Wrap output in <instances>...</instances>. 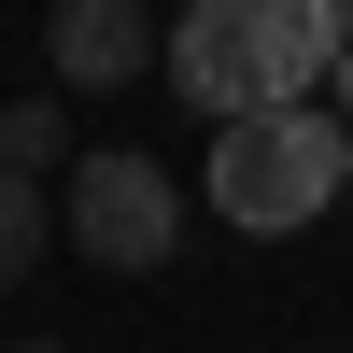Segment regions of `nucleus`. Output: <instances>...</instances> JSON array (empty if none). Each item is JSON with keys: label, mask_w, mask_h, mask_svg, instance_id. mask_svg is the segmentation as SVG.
I'll return each instance as SVG.
<instances>
[{"label": "nucleus", "mask_w": 353, "mask_h": 353, "mask_svg": "<svg viewBox=\"0 0 353 353\" xmlns=\"http://www.w3.org/2000/svg\"><path fill=\"white\" fill-rule=\"evenodd\" d=\"M339 184H353V128H339L325 99L254 113V128H212V212L241 226V241H297Z\"/></svg>", "instance_id": "2"}, {"label": "nucleus", "mask_w": 353, "mask_h": 353, "mask_svg": "<svg viewBox=\"0 0 353 353\" xmlns=\"http://www.w3.org/2000/svg\"><path fill=\"white\" fill-rule=\"evenodd\" d=\"M43 226H57V212H43V184H28V170H0V283L43 254Z\"/></svg>", "instance_id": "6"}, {"label": "nucleus", "mask_w": 353, "mask_h": 353, "mask_svg": "<svg viewBox=\"0 0 353 353\" xmlns=\"http://www.w3.org/2000/svg\"><path fill=\"white\" fill-rule=\"evenodd\" d=\"M14 353H57V339H14Z\"/></svg>", "instance_id": "8"}, {"label": "nucleus", "mask_w": 353, "mask_h": 353, "mask_svg": "<svg viewBox=\"0 0 353 353\" xmlns=\"http://www.w3.org/2000/svg\"><path fill=\"white\" fill-rule=\"evenodd\" d=\"M339 57H353V0H184V14H170V85H184L212 128L297 113Z\"/></svg>", "instance_id": "1"}, {"label": "nucleus", "mask_w": 353, "mask_h": 353, "mask_svg": "<svg viewBox=\"0 0 353 353\" xmlns=\"http://www.w3.org/2000/svg\"><path fill=\"white\" fill-rule=\"evenodd\" d=\"M325 99H339V128H353V57H339V71H325Z\"/></svg>", "instance_id": "7"}, {"label": "nucleus", "mask_w": 353, "mask_h": 353, "mask_svg": "<svg viewBox=\"0 0 353 353\" xmlns=\"http://www.w3.org/2000/svg\"><path fill=\"white\" fill-rule=\"evenodd\" d=\"M0 170H71V99H0Z\"/></svg>", "instance_id": "5"}, {"label": "nucleus", "mask_w": 353, "mask_h": 353, "mask_svg": "<svg viewBox=\"0 0 353 353\" xmlns=\"http://www.w3.org/2000/svg\"><path fill=\"white\" fill-rule=\"evenodd\" d=\"M71 254H99V269H170V241H184V198H170L156 156H128V141H99V156H71Z\"/></svg>", "instance_id": "3"}, {"label": "nucleus", "mask_w": 353, "mask_h": 353, "mask_svg": "<svg viewBox=\"0 0 353 353\" xmlns=\"http://www.w3.org/2000/svg\"><path fill=\"white\" fill-rule=\"evenodd\" d=\"M43 57H57V85H85V99H99V85H141L170 43H156V0H57Z\"/></svg>", "instance_id": "4"}]
</instances>
